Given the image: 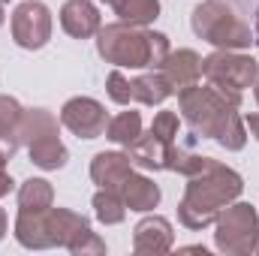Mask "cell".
I'll return each instance as SVG.
<instances>
[{"mask_svg":"<svg viewBox=\"0 0 259 256\" xmlns=\"http://www.w3.org/2000/svg\"><path fill=\"white\" fill-rule=\"evenodd\" d=\"M151 133H154L160 142L172 145L175 136H178V115H175V112H157L154 121H151Z\"/></svg>","mask_w":259,"mask_h":256,"instance_id":"cell-25","label":"cell"},{"mask_svg":"<svg viewBox=\"0 0 259 256\" xmlns=\"http://www.w3.org/2000/svg\"><path fill=\"white\" fill-rule=\"evenodd\" d=\"M160 72L166 75L169 88L175 94H181L184 88L196 84L202 78V58L196 55L193 49H178V52H169V58L163 61Z\"/></svg>","mask_w":259,"mask_h":256,"instance_id":"cell-14","label":"cell"},{"mask_svg":"<svg viewBox=\"0 0 259 256\" xmlns=\"http://www.w3.org/2000/svg\"><path fill=\"white\" fill-rule=\"evenodd\" d=\"M253 88H256V91H253V97H256V103H259V78H256V84H253Z\"/></svg>","mask_w":259,"mask_h":256,"instance_id":"cell-31","label":"cell"},{"mask_svg":"<svg viewBox=\"0 0 259 256\" xmlns=\"http://www.w3.org/2000/svg\"><path fill=\"white\" fill-rule=\"evenodd\" d=\"M178 109L193 133L202 139H214L226 151H241L247 142V127L238 115L241 91L217 88V84H190L178 94Z\"/></svg>","mask_w":259,"mask_h":256,"instance_id":"cell-1","label":"cell"},{"mask_svg":"<svg viewBox=\"0 0 259 256\" xmlns=\"http://www.w3.org/2000/svg\"><path fill=\"white\" fill-rule=\"evenodd\" d=\"M103 3H112V0H103Z\"/></svg>","mask_w":259,"mask_h":256,"instance_id":"cell-33","label":"cell"},{"mask_svg":"<svg viewBox=\"0 0 259 256\" xmlns=\"http://www.w3.org/2000/svg\"><path fill=\"white\" fill-rule=\"evenodd\" d=\"M61 27L72 39H91L103 27L100 24V9L91 0H66L61 6Z\"/></svg>","mask_w":259,"mask_h":256,"instance_id":"cell-13","label":"cell"},{"mask_svg":"<svg viewBox=\"0 0 259 256\" xmlns=\"http://www.w3.org/2000/svg\"><path fill=\"white\" fill-rule=\"evenodd\" d=\"M217 232H214V244L217 250L226 256H241L250 253L259 238V214L250 202H232L220 211V217L214 220Z\"/></svg>","mask_w":259,"mask_h":256,"instance_id":"cell-6","label":"cell"},{"mask_svg":"<svg viewBox=\"0 0 259 256\" xmlns=\"http://www.w3.org/2000/svg\"><path fill=\"white\" fill-rule=\"evenodd\" d=\"M61 124L78 139H97L106 133L109 115H106L103 103H97L91 97H72L61 109Z\"/></svg>","mask_w":259,"mask_h":256,"instance_id":"cell-9","label":"cell"},{"mask_svg":"<svg viewBox=\"0 0 259 256\" xmlns=\"http://www.w3.org/2000/svg\"><path fill=\"white\" fill-rule=\"evenodd\" d=\"M172 244H175L172 223L160 214L139 220L133 229V250L136 253H166V250H172Z\"/></svg>","mask_w":259,"mask_h":256,"instance_id":"cell-10","label":"cell"},{"mask_svg":"<svg viewBox=\"0 0 259 256\" xmlns=\"http://www.w3.org/2000/svg\"><path fill=\"white\" fill-rule=\"evenodd\" d=\"M250 253H259V238H256V244H253V250H250Z\"/></svg>","mask_w":259,"mask_h":256,"instance_id":"cell-32","label":"cell"},{"mask_svg":"<svg viewBox=\"0 0 259 256\" xmlns=\"http://www.w3.org/2000/svg\"><path fill=\"white\" fill-rule=\"evenodd\" d=\"M133 175V160L130 154H118V151H103L91 160V178L94 184H100L103 190H118L121 184Z\"/></svg>","mask_w":259,"mask_h":256,"instance_id":"cell-12","label":"cell"},{"mask_svg":"<svg viewBox=\"0 0 259 256\" xmlns=\"http://www.w3.org/2000/svg\"><path fill=\"white\" fill-rule=\"evenodd\" d=\"M106 91H109V97H112L118 106H130V103H133V84H130V78L121 69H112V72H109Z\"/></svg>","mask_w":259,"mask_h":256,"instance_id":"cell-24","label":"cell"},{"mask_svg":"<svg viewBox=\"0 0 259 256\" xmlns=\"http://www.w3.org/2000/svg\"><path fill=\"white\" fill-rule=\"evenodd\" d=\"M3 21H6V12H3V3H0V27H3Z\"/></svg>","mask_w":259,"mask_h":256,"instance_id":"cell-30","label":"cell"},{"mask_svg":"<svg viewBox=\"0 0 259 256\" xmlns=\"http://www.w3.org/2000/svg\"><path fill=\"white\" fill-rule=\"evenodd\" d=\"M15 238H18V244L27 247V250H49V247H55L49 208H46V211H21V208H18Z\"/></svg>","mask_w":259,"mask_h":256,"instance_id":"cell-11","label":"cell"},{"mask_svg":"<svg viewBox=\"0 0 259 256\" xmlns=\"http://www.w3.org/2000/svg\"><path fill=\"white\" fill-rule=\"evenodd\" d=\"M202 75L217 84V88H229V91H241L253 88L259 78V64L250 55H238V52H226L217 49L214 55H208L202 61Z\"/></svg>","mask_w":259,"mask_h":256,"instance_id":"cell-7","label":"cell"},{"mask_svg":"<svg viewBox=\"0 0 259 256\" xmlns=\"http://www.w3.org/2000/svg\"><path fill=\"white\" fill-rule=\"evenodd\" d=\"M106 136L115 142V145H124L130 148L139 136H142V115L139 112H121V115H115L109 124H106Z\"/></svg>","mask_w":259,"mask_h":256,"instance_id":"cell-22","label":"cell"},{"mask_svg":"<svg viewBox=\"0 0 259 256\" xmlns=\"http://www.w3.org/2000/svg\"><path fill=\"white\" fill-rule=\"evenodd\" d=\"M244 127L250 130V136H256V139H259V112H253V115H247Z\"/></svg>","mask_w":259,"mask_h":256,"instance_id":"cell-27","label":"cell"},{"mask_svg":"<svg viewBox=\"0 0 259 256\" xmlns=\"http://www.w3.org/2000/svg\"><path fill=\"white\" fill-rule=\"evenodd\" d=\"M97 52L106 64L130 69H160L169 58V36L157 30H145L127 21H115L97 30Z\"/></svg>","mask_w":259,"mask_h":256,"instance_id":"cell-3","label":"cell"},{"mask_svg":"<svg viewBox=\"0 0 259 256\" xmlns=\"http://www.w3.org/2000/svg\"><path fill=\"white\" fill-rule=\"evenodd\" d=\"M94 214H97V220L100 223H106V226H115V223H121L124 217H127V205H124V196L118 190H100L94 193Z\"/></svg>","mask_w":259,"mask_h":256,"instance_id":"cell-21","label":"cell"},{"mask_svg":"<svg viewBox=\"0 0 259 256\" xmlns=\"http://www.w3.org/2000/svg\"><path fill=\"white\" fill-rule=\"evenodd\" d=\"M166 157H169V145L160 142L151 130H148V136H139V139L130 145V160H133L139 169H154V172H160V169H166Z\"/></svg>","mask_w":259,"mask_h":256,"instance_id":"cell-17","label":"cell"},{"mask_svg":"<svg viewBox=\"0 0 259 256\" xmlns=\"http://www.w3.org/2000/svg\"><path fill=\"white\" fill-rule=\"evenodd\" d=\"M121 196H124V205L130 211H142V214L154 211L160 205V187L148 175H130L121 184Z\"/></svg>","mask_w":259,"mask_h":256,"instance_id":"cell-16","label":"cell"},{"mask_svg":"<svg viewBox=\"0 0 259 256\" xmlns=\"http://www.w3.org/2000/svg\"><path fill=\"white\" fill-rule=\"evenodd\" d=\"M12 39L15 46L36 52L52 39V12L42 0H24L12 12Z\"/></svg>","mask_w":259,"mask_h":256,"instance_id":"cell-8","label":"cell"},{"mask_svg":"<svg viewBox=\"0 0 259 256\" xmlns=\"http://www.w3.org/2000/svg\"><path fill=\"white\" fill-rule=\"evenodd\" d=\"M130 84H133V103H142V106H160L163 100H169L175 94L160 69H151L139 78H130Z\"/></svg>","mask_w":259,"mask_h":256,"instance_id":"cell-18","label":"cell"},{"mask_svg":"<svg viewBox=\"0 0 259 256\" xmlns=\"http://www.w3.org/2000/svg\"><path fill=\"white\" fill-rule=\"evenodd\" d=\"M241 175L211 157L202 172L187 178V190L178 205V220L187 229H208L220 217V211L241 196Z\"/></svg>","mask_w":259,"mask_h":256,"instance_id":"cell-2","label":"cell"},{"mask_svg":"<svg viewBox=\"0 0 259 256\" xmlns=\"http://www.w3.org/2000/svg\"><path fill=\"white\" fill-rule=\"evenodd\" d=\"M66 250L75 253V256H100V253H106V241L91 226H84V229H78L72 235V241L66 244Z\"/></svg>","mask_w":259,"mask_h":256,"instance_id":"cell-23","label":"cell"},{"mask_svg":"<svg viewBox=\"0 0 259 256\" xmlns=\"http://www.w3.org/2000/svg\"><path fill=\"white\" fill-rule=\"evenodd\" d=\"M18 139L27 148L33 166H39L46 172L64 169L66 160H69V151L58 139V118L52 112H46V109H24L21 112Z\"/></svg>","mask_w":259,"mask_h":256,"instance_id":"cell-5","label":"cell"},{"mask_svg":"<svg viewBox=\"0 0 259 256\" xmlns=\"http://www.w3.org/2000/svg\"><path fill=\"white\" fill-rule=\"evenodd\" d=\"M190 24H193V33L199 39H205L217 49H226V52H241V49H250V42H253L250 27L223 0L199 3L193 9Z\"/></svg>","mask_w":259,"mask_h":256,"instance_id":"cell-4","label":"cell"},{"mask_svg":"<svg viewBox=\"0 0 259 256\" xmlns=\"http://www.w3.org/2000/svg\"><path fill=\"white\" fill-rule=\"evenodd\" d=\"M3 166H6V160H0V199L12 193V178L6 175V169H3Z\"/></svg>","mask_w":259,"mask_h":256,"instance_id":"cell-26","label":"cell"},{"mask_svg":"<svg viewBox=\"0 0 259 256\" xmlns=\"http://www.w3.org/2000/svg\"><path fill=\"white\" fill-rule=\"evenodd\" d=\"M55 205V190L46 178H27L18 187V208L21 211H46Z\"/></svg>","mask_w":259,"mask_h":256,"instance_id":"cell-20","label":"cell"},{"mask_svg":"<svg viewBox=\"0 0 259 256\" xmlns=\"http://www.w3.org/2000/svg\"><path fill=\"white\" fill-rule=\"evenodd\" d=\"M21 103L15 97L0 94V160H12L21 139H18V124H21Z\"/></svg>","mask_w":259,"mask_h":256,"instance_id":"cell-15","label":"cell"},{"mask_svg":"<svg viewBox=\"0 0 259 256\" xmlns=\"http://www.w3.org/2000/svg\"><path fill=\"white\" fill-rule=\"evenodd\" d=\"M109 6L115 9L121 21L136 24V27H148L160 15V0H112Z\"/></svg>","mask_w":259,"mask_h":256,"instance_id":"cell-19","label":"cell"},{"mask_svg":"<svg viewBox=\"0 0 259 256\" xmlns=\"http://www.w3.org/2000/svg\"><path fill=\"white\" fill-rule=\"evenodd\" d=\"M253 42H259V9H256V30H253Z\"/></svg>","mask_w":259,"mask_h":256,"instance_id":"cell-29","label":"cell"},{"mask_svg":"<svg viewBox=\"0 0 259 256\" xmlns=\"http://www.w3.org/2000/svg\"><path fill=\"white\" fill-rule=\"evenodd\" d=\"M3 235H6V211L0 208V241H3Z\"/></svg>","mask_w":259,"mask_h":256,"instance_id":"cell-28","label":"cell"}]
</instances>
